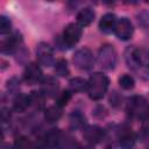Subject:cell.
Listing matches in <instances>:
<instances>
[{
  "label": "cell",
  "mask_w": 149,
  "mask_h": 149,
  "mask_svg": "<svg viewBox=\"0 0 149 149\" xmlns=\"http://www.w3.org/2000/svg\"><path fill=\"white\" fill-rule=\"evenodd\" d=\"M127 66L143 80H149V50L129 47L125 51Z\"/></svg>",
  "instance_id": "obj_1"
},
{
  "label": "cell",
  "mask_w": 149,
  "mask_h": 149,
  "mask_svg": "<svg viewBox=\"0 0 149 149\" xmlns=\"http://www.w3.org/2000/svg\"><path fill=\"white\" fill-rule=\"evenodd\" d=\"M127 113L130 118L147 121L149 120V102L142 95H134L127 101Z\"/></svg>",
  "instance_id": "obj_2"
},
{
  "label": "cell",
  "mask_w": 149,
  "mask_h": 149,
  "mask_svg": "<svg viewBox=\"0 0 149 149\" xmlns=\"http://www.w3.org/2000/svg\"><path fill=\"white\" fill-rule=\"evenodd\" d=\"M109 85V80L106 74L101 72H94L87 80V93L91 99L99 100L101 99Z\"/></svg>",
  "instance_id": "obj_3"
},
{
  "label": "cell",
  "mask_w": 149,
  "mask_h": 149,
  "mask_svg": "<svg viewBox=\"0 0 149 149\" xmlns=\"http://www.w3.org/2000/svg\"><path fill=\"white\" fill-rule=\"evenodd\" d=\"M72 62L74 66L80 70H91L94 65L95 59L93 52L88 48H80L74 52L72 57Z\"/></svg>",
  "instance_id": "obj_4"
},
{
  "label": "cell",
  "mask_w": 149,
  "mask_h": 149,
  "mask_svg": "<svg viewBox=\"0 0 149 149\" xmlns=\"http://www.w3.org/2000/svg\"><path fill=\"white\" fill-rule=\"evenodd\" d=\"M98 63L102 69L112 70L116 64V51L111 44H105L99 49Z\"/></svg>",
  "instance_id": "obj_5"
},
{
  "label": "cell",
  "mask_w": 149,
  "mask_h": 149,
  "mask_svg": "<svg viewBox=\"0 0 149 149\" xmlns=\"http://www.w3.org/2000/svg\"><path fill=\"white\" fill-rule=\"evenodd\" d=\"M81 37V27L78 23H70L63 30V42L68 48L73 47L78 43Z\"/></svg>",
  "instance_id": "obj_6"
},
{
  "label": "cell",
  "mask_w": 149,
  "mask_h": 149,
  "mask_svg": "<svg viewBox=\"0 0 149 149\" xmlns=\"http://www.w3.org/2000/svg\"><path fill=\"white\" fill-rule=\"evenodd\" d=\"M113 31H114V34L116 35L118 38H120L122 41H127L133 36L134 27L127 17H121V19L116 20V23L114 26Z\"/></svg>",
  "instance_id": "obj_7"
},
{
  "label": "cell",
  "mask_w": 149,
  "mask_h": 149,
  "mask_svg": "<svg viewBox=\"0 0 149 149\" xmlns=\"http://www.w3.org/2000/svg\"><path fill=\"white\" fill-rule=\"evenodd\" d=\"M36 57L40 62V64L44 66H51L55 62L54 57V50L52 48L44 42H41L36 48Z\"/></svg>",
  "instance_id": "obj_8"
},
{
  "label": "cell",
  "mask_w": 149,
  "mask_h": 149,
  "mask_svg": "<svg viewBox=\"0 0 149 149\" xmlns=\"http://www.w3.org/2000/svg\"><path fill=\"white\" fill-rule=\"evenodd\" d=\"M83 136L86 142H88L91 144H98L104 140L105 132L101 127H99L97 125H92V126H87L84 129Z\"/></svg>",
  "instance_id": "obj_9"
},
{
  "label": "cell",
  "mask_w": 149,
  "mask_h": 149,
  "mask_svg": "<svg viewBox=\"0 0 149 149\" xmlns=\"http://www.w3.org/2000/svg\"><path fill=\"white\" fill-rule=\"evenodd\" d=\"M23 78L24 81L29 85L36 84L42 79V70L41 68L36 64V63H30L29 65H27L24 73H23Z\"/></svg>",
  "instance_id": "obj_10"
},
{
  "label": "cell",
  "mask_w": 149,
  "mask_h": 149,
  "mask_svg": "<svg viewBox=\"0 0 149 149\" xmlns=\"http://www.w3.org/2000/svg\"><path fill=\"white\" fill-rule=\"evenodd\" d=\"M118 140H119V146L122 149H130V148H133L136 137H135V134L133 133V130L130 128L123 127L119 132Z\"/></svg>",
  "instance_id": "obj_11"
},
{
  "label": "cell",
  "mask_w": 149,
  "mask_h": 149,
  "mask_svg": "<svg viewBox=\"0 0 149 149\" xmlns=\"http://www.w3.org/2000/svg\"><path fill=\"white\" fill-rule=\"evenodd\" d=\"M59 90V83L54 77H47L42 80L41 84V92L44 94V97H55L58 93Z\"/></svg>",
  "instance_id": "obj_12"
},
{
  "label": "cell",
  "mask_w": 149,
  "mask_h": 149,
  "mask_svg": "<svg viewBox=\"0 0 149 149\" xmlns=\"http://www.w3.org/2000/svg\"><path fill=\"white\" fill-rule=\"evenodd\" d=\"M62 140V132L58 128H51L43 137V144L48 149H54L59 146Z\"/></svg>",
  "instance_id": "obj_13"
},
{
  "label": "cell",
  "mask_w": 149,
  "mask_h": 149,
  "mask_svg": "<svg viewBox=\"0 0 149 149\" xmlns=\"http://www.w3.org/2000/svg\"><path fill=\"white\" fill-rule=\"evenodd\" d=\"M21 42V37L17 33H15L14 35L9 36L8 38L3 40L1 42V52L2 54H12L16 50V48L19 47Z\"/></svg>",
  "instance_id": "obj_14"
},
{
  "label": "cell",
  "mask_w": 149,
  "mask_h": 149,
  "mask_svg": "<svg viewBox=\"0 0 149 149\" xmlns=\"http://www.w3.org/2000/svg\"><path fill=\"white\" fill-rule=\"evenodd\" d=\"M94 10L90 7H85V8H81L78 14H77V22L80 27H85V26H88L92 23V21L94 20Z\"/></svg>",
  "instance_id": "obj_15"
},
{
  "label": "cell",
  "mask_w": 149,
  "mask_h": 149,
  "mask_svg": "<svg viewBox=\"0 0 149 149\" xmlns=\"http://www.w3.org/2000/svg\"><path fill=\"white\" fill-rule=\"evenodd\" d=\"M115 23H116L115 15L112 14V13H107V14H105L100 19V21H99V28L104 33H111V31L114 30Z\"/></svg>",
  "instance_id": "obj_16"
},
{
  "label": "cell",
  "mask_w": 149,
  "mask_h": 149,
  "mask_svg": "<svg viewBox=\"0 0 149 149\" xmlns=\"http://www.w3.org/2000/svg\"><path fill=\"white\" fill-rule=\"evenodd\" d=\"M85 122H86L85 115L80 111H73L70 114L69 123H70V128L71 129H73V130L80 129V128H83L85 126Z\"/></svg>",
  "instance_id": "obj_17"
},
{
  "label": "cell",
  "mask_w": 149,
  "mask_h": 149,
  "mask_svg": "<svg viewBox=\"0 0 149 149\" xmlns=\"http://www.w3.org/2000/svg\"><path fill=\"white\" fill-rule=\"evenodd\" d=\"M30 105L31 104H30L29 94H19L14 99L13 108L15 112H24Z\"/></svg>",
  "instance_id": "obj_18"
},
{
  "label": "cell",
  "mask_w": 149,
  "mask_h": 149,
  "mask_svg": "<svg viewBox=\"0 0 149 149\" xmlns=\"http://www.w3.org/2000/svg\"><path fill=\"white\" fill-rule=\"evenodd\" d=\"M62 116V112L58 106H50L44 111V119L49 123H54L59 120Z\"/></svg>",
  "instance_id": "obj_19"
},
{
  "label": "cell",
  "mask_w": 149,
  "mask_h": 149,
  "mask_svg": "<svg viewBox=\"0 0 149 149\" xmlns=\"http://www.w3.org/2000/svg\"><path fill=\"white\" fill-rule=\"evenodd\" d=\"M69 87L71 92H83L87 90V81L83 78L76 77L69 81Z\"/></svg>",
  "instance_id": "obj_20"
},
{
  "label": "cell",
  "mask_w": 149,
  "mask_h": 149,
  "mask_svg": "<svg viewBox=\"0 0 149 149\" xmlns=\"http://www.w3.org/2000/svg\"><path fill=\"white\" fill-rule=\"evenodd\" d=\"M59 149H81L76 139L71 135H65L62 137L59 143Z\"/></svg>",
  "instance_id": "obj_21"
},
{
  "label": "cell",
  "mask_w": 149,
  "mask_h": 149,
  "mask_svg": "<svg viewBox=\"0 0 149 149\" xmlns=\"http://www.w3.org/2000/svg\"><path fill=\"white\" fill-rule=\"evenodd\" d=\"M29 98H30V104L34 105L35 107H37L38 109L43 107L44 105V94L40 91H33L30 94H29Z\"/></svg>",
  "instance_id": "obj_22"
},
{
  "label": "cell",
  "mask_w": 149,
  "mask_h": 149,
  "mask_svg": "<svg viewBox=\"0 0 149 149\" xmlns=\"http://www.w3.org/2000/svg\"><path fill=\"white\" fill-rule=\"evenodd\" d=\"M55 72L61 77H66L69 74V68H68V63L65 59L57 61L56 66H55Z\"/></svg>",
  "instance_id": "obj_23"
},
{
  "label": "cell",
  "mask_w": 149,
  "mask_h": 149,
  "mask_svg": "<svg viewBox=\"0 0 149 149\" xmlns=\"http://www.w3.org/2000/svg\"><path fill=\"white\" fill-rule=\"evenodd\" d=\"M119 84L125 90H132L134 87L135 81H134V78L130 74H122L119 78Z\"/></svg>",
  "instance_id": "obj_24"
},
{
  "label": "cell",
  "mask_w": 149,
  "mask_h": 149,
  "mask_svg": "<svg viewBox=\"0 0 149 149\" xmlns=\"http://www.w3.org/2000/svg\"><path fill=\"white\" fill-rule=\"evenodd\" d=\"M15 149H36V148L27 137H20L15 142Z\"/></svg>",
  "instance_id": "obj_25"
},
{
  "label": "cell",
  "mask_w": 149,
  "mask_h": 149,
  "mask_svg": "<svg viewBox=\"0 0 149 149\" xmlns=\"http://www.w3.org/2000/svg\"><path fill=\"white\" fill-rule=\"evenodd\" d=\"M12 29V22L8 17L1 15L0 16V33L1 34H6V33H9Z\"/></svg>",
  "instance_id": "obj_26"
},
{
  "label": "cell",
  "mask_w": 149,
  "mask_h": 149,
  "mask_svg": "<svg viewBox=\"0 0 149 149\" xmlns=\"http://www.w3.org/2000/svg\"><path fill=\"white\" fill-rule=\"evenodd\" d=\"M71 98V93L70 91H63L62 93H59L58 98H57V106L58 107H62V106H65L69 100Z\"/></svg>",
  "instance_id": "obj_27"
},
{
  "label": "cell",
  "mask_w": 149,
  "mask_h": 149,
  "mask_svg": "<svg viewBox=\"0 0 149 149\" xmlns=\"http://www.w3.org/2000/svg\"><path fill=\"white\" fill-rule=\"evenodd\" d=\"M139 23L144 28L149 29V12H141L139 15Z\"/></svg>",
  "instance_id": "obj_28"
},
{
  "label": "cell",
  "mask_w": 149,
  "mask_h": 149,
  "mask_svg": "<svg viewBox=\"0 0 149 149\" xmlns=\"http://www.w3.org/2000/svg\"><path fill=\"white\" fill-rule=\"evenodd\" d=\"M140 137L141 139H143L142 141H144L146 139H148L149 137V125H146V126H143L142 127V129L140 130Z\"/></svg>",
  "instance_id": "obj_29"
},
{
  "label": "cell",
  "mask_w": 149,
  "mask_h": 149,
  "mask_svg": "<svg viewBox=\"0 0 149 149\" xmlns=\"http://www.w3.org/2000/svg\"><path fill=\"white\" fill-rule=\"evenodd\" d=\"M147 149H149V146H148V147H147Z\"/></svg>",
  "instance_id": "obj_30"
},
{
  "label": "cell",
  "mask_w": 149,
  "mask_h": 149,
  "mask_svg": "<svg viewBox=\"0 0 149 149\" xmlns=\"http://www.w3.org/2000/svg\"><path fill=\"white\" fill-rule=\"evenodd\" d=\"M106 149H111V148H106Z\"/></svg>",
  "instance_id": "obj_31"
}]
</instances>
